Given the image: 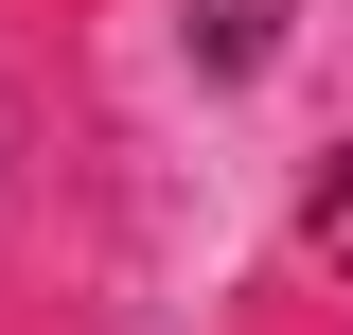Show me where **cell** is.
Masks as SVG:
<instances>
[{
	"instance_id": "cell-1",
	"label": "cell",
	"mask_w": 353,
	"mask_h": 335,
	"mask_svg": "<svg viewBox=\"0 0 353 335\" xmlns=\"http://www.w3.org/2000/svg\"><path fill=\"white\" fill-rule=\"evenodd\" d=\"M283 18H301V0H194V71H212V88H248L265 53H283Z\"/></svg>"
}]
</instances>
